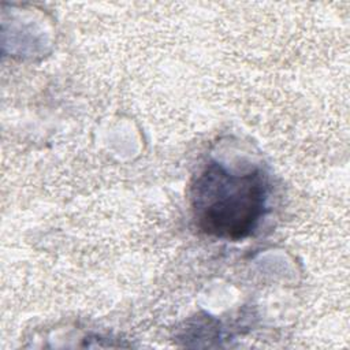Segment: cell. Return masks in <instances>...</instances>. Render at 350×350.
Wrapping results in <instances>:
<instances>
[{
  "mask_svg": "<svg viewBox=\"0 0 350 350\" xmlns=\"http://www.w3.org/2000/svg\"><path fill=\"white\" fill-rule=\"evenodd\" d=\"M193 201L204 231L239 239L253 230L262 215L265 186L258 172L232 175L213 164L197 179Z\"/></svg>",
  "mask_w": 350,
  "mask_h": 350,
  "instance_id": "cell-1",
  "label": "cell"
}]
</instances>
